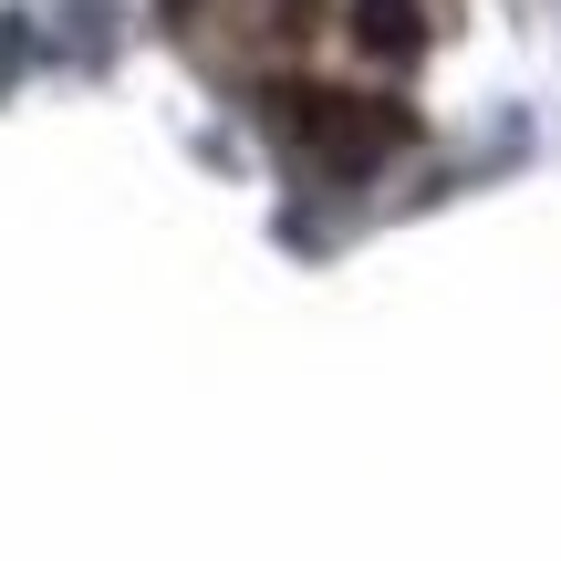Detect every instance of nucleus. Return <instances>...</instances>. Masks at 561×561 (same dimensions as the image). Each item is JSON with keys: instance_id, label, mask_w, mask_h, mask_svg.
<instances>
[{"instance_id": "nucleus-1", "label": "nucleus", "mask_w": 561, "mask_h": 561, "mask_svg": "<svg viewBox=\"0 0 561 561\" xmlns=\"http://www.w3.org/2000/svg\"><path fill=\"white\" fill-rule=\"evenodd\" d=\"M271 115L322 178H375V167L416 136L396 94H343V83H271Z\"/></svg>"}, {"instance_id": "nucleus-2", "label": "nucleus", "mask_w": 561, "mask_h": 561, "mask_svg": "<svg viewBox=\"0 0 561 561\" xmlns=\"http://www.w3.org/2000/svg\"><path fill=\"white\" fill-rule=\"evenodd\" d=\"M354 42L375 62H405L426 42V0H354Z\"/></svg>"}, {"instance_id": "nucleus-3", "label": "nucleus", "mask_w": 561, "mask_h": 561, "mask_svg": "<svg viewBox=\"0 0 561 561\" xmlns=\"http://www.w3.org/2000/svg\"><path fill=\"white\" fill-rule=\"evenodd\" d=\"M271 21H280V32H312L322 11H312V0H271Z\"/></svg>"}, {"instance_id": "nucleus-4", "label": "nucleus", "mask_w": 561, "mask_h": 561, "mask_svg": "<svg viewBox=\"0 0 561 561\" xmlns=\"http://www.w3.org/2000/svg\"><path fill=\"white\" fill-rule=\"evenodd\" d=\"M157 21L167 32H198V0H157Z\"/></svg>"}]
</instances>
